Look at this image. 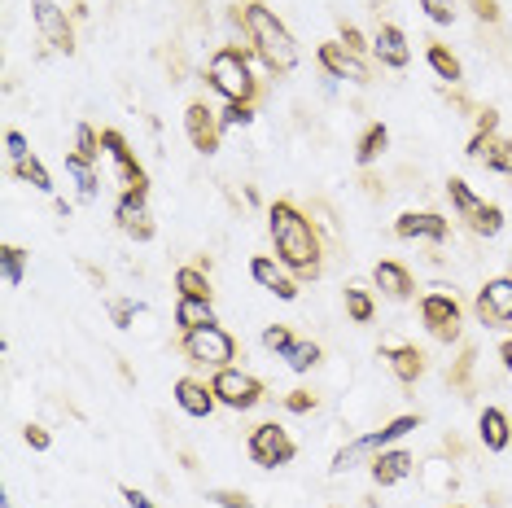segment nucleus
<instances>
[{
  "label": "nucleus",
  "instance_id": "37998d69",
  "mask_svg": "<svg viewBox=\"0 0 512 508\" xmlns=\"http://www.w3.org/2000/svg\"><path fill=\"white\" fill-rule=\"evenodd\" d=\"M469 9H473V14L482 18V22H495V18H499V5H495V0H469Z\"/></svg>",
  "mask_w": 512,
  "mask_h": 508
},
{
  "label": "nucleus",
  "instance_id": "cd10ccee",
  "mask_svg": "<svg viewBox=\"0 0 512 508\" xmlns=\"http://www.w3.org/2000/svg\"><path fill=\"white\" fill-rule=\"evenodd\" d=\"M346 316H351L355 325H368V320H372V294L359 281L346 285Z\"/></svg>",
  "mask_w": 512,
  "mask_h": 508
},
{
  "label": "nucleus",
  "instance_id": "9b49d317",
  "mask_svg": "<svg viewBox=\"0 0 512 508\" xmlns=\"http://www.w3.org/2000/svg\"><path fill=\"white\" fill-rule=\"evenodd\" d=\"M31 18H36L44 44H53L57 53H75V27L66 22V14L53 0H31Z\"/></svg>",
  "mask_w": 512,
  "mask_h": 508
},
{
  "label": "nucleus",
  "instance_id": "6e6552de",
  "mask_svg": "<svg viewBox=\"0 0 512 508\" xmlns=\"http://www.w3.org/2000/svg\"><path fill=\"white\" fill-rule=\"evenodd\" d=\"M294 456H298L294 438H289V430H281L276 421H263L259 430L250 434V460H254L259 469H281V465H289Z\"/></svg>",
  "mask_w": 512,
  "mask_h": 508
},
{
  "label": "nucleus",
  "instance_id": "f03ea898",
  "mask_svg": "<svg viewBox=\"0 0 512 508\" xmlns=\"http://www.w3.org/2000/svg\"><path fill=\"white\" fill-rule=\"evenodd\" d=\"M241 27L250 31L254 40V53L267 62V71L276 75H289L298 66V49H294V36L281 27V18L272 14L267 5H246L241 9Z\"/></svg>",
  "mask_w": 512,
  "mask_h": 508
},
{
  "label": "nucleus",
  "instance_id": "6ab92c4d",
  "mask_svg": "<svg viewBox=\"0 0 512 508\" xmlns=\"http://www.w3.org/2000/svg\"><path fill=\"white\" fill-rule=\"evenodd\" d=\"M407 473H412V456L399 452V447H386V452H377V460H372V482L377 487H394Z\"/></svg>",
  "mask_w": 512,
  "mask_h": 508
},
{
  "label": "nucleus",
  "instance_id": "9d476101",
  "mask_svg": "<svg viewBox=\"0 0 512 508\" xmlns=\"http://www.w3.org/2000/svg\"><path fill=\"white\" fill-rule=\"evenodd\" d=\"M114 224H119L127 237H136V241L154 237V219H149V189H127L123 198L114 202Z\"/></svg>",
  "mask_w": 512,
  "mask_h": 508
},
{
  "label": "nucleus",
  "instance_id": "b1692460",
  "mask_svg": "<svg viewBox=\"0 0 512 508\" xmlns=\"http://www.w3.org/2000/svg\"><path fill=\"white\" fill-rule=\"evenodd\" d=\"M425 62H429V71H434L438 79H447V84H456V79H460V57L451 53L447 44H434V40H429Z\"/></svg>",
  "mask_w": 512,
  "mask_h": 508
},
{
  "label": "nucleus",
  "instance_id": "4c0bfd02",
  "mask_svg": "<svg viewBox=\"0 0 512 508\" xmlns=\"http://www.w3.org/2000/svg\"><path fill=\"white\" fill-rule=\"evenodd\" d=\"M320 403L316 390H294V395H285V412H311Z\"/></svg>",
  "mask_w": 512,
  "mask_h": 508
},
{
  "label": "nucleus",
  "instance_id": "a18cd8bd",
  "mask_svg": "<svg viewBox=\"0 0 512 508\" xmlns=\"http://www.w3.org/2000/svg\"><path fill=\"white\" fill-rule=\"evenodd\" d=\"M254 119V106H228L224 110V123H250Z\"/></svg>",
  "mask_w": 512,
  "mask_h": 508
},
{
  "label": "nucleus",
  "instance_id": "bb28decb",
  "mask_svg": "<svg viewBox=\"0 0 512 508\" xmlns=\"http://www.w3.org/2000/svg\"><path fill=\"white\" fill-rule=\"evenodd\" d=\"M0 276H5V285L14 290V285H22V276H27V250L22 246H0Z\"/></svg>",
  "mask_w": 512,
  "mask_h": 508
},
{
  "label": "nucleus",
  "instance_id": "a878e982",
  "mask_svg": "<svg viewBox=\"0 0 512 508\" xmlns=\"http://www.w3.org/2000/svg\"><path fill=\"white\" fill-rule=\"evenodd\" d=\"M66 171H71V176H75L79 202H92V198H97V171H92L88 158H79L75 149H71V154H66Z\"/></svg>",
  "mask_w": 512,
  "mask_h": 508
},
{
  "label": "nucleus",
  "instance_id": "de8ad7c7",
  "mask_svg": "<svg viewBox=\"0 0 512 508\" xmlns=\"http://www.w3.org/2000/svg\"><path fill=\"white\" fill-rule=\"evenodd\" d=\"M447 508H464V504H447Z\"/></svg>",
  "mask_w": 512,
  "mask_h": 508
},
{
  "label": "nucleus",
  "instance_id": "aec40b11",
  "mask_svg": "<svg viewBox=\"0 0 512 508\" xmlns=\"http://www.w3.org/2000/svg\"><path fill=\"white\" fill-rule=\"evenodd\" d=\"M372 53H377L381 62L390 66V71H403L407 57H412V53H407V36H403L399 27H390V22L377 31V40H372Z\"/></svg>",
  "mask_w": 512,
  "mask_h": 508
},
{
  "label": "nucleus",
  "instance_id": "49530a36",
  "mask_svg": "<svg viewBox=\"0 0 512 508\" xmlns=\"http://www.w3.org/2000/svg\"><path fill=\"white\" fill-rule=\"evenodd\" d=\"M499 364H504V368H508V373H512V338H508L504 346H499Z\"/></svg>",
  "mask_w": 512,
  "mask_h": 508
},
{
  "label": "nucleus",
  "instance_id": "c9c22d12",
  "mask_svg": "<svg viewBox=\"0 0 512 508\" xmlns=\"http://www.w3.org/2000/svg\"><path fill=\"white\" fill-rule=\"evenodd\" d=\"M421 5L438 27H451V22H456V0H421Z\"/></svg>",
  "mask_w": 512,
  "mask_h": 508
},
{
  "label": "nucleus",
  "instance_id": "f704fd0d",
  "mask_svg": "<svg viewBox=\"0 0 512 508\" xmlns=\"http://www.w3.org/2000/svg\"><path fill=\"white\" fill-rule=\"evenodd\" d=\"M75 154H79V158H88V163H92V158L101 154V132H92L88 123H79V132H75Z\"/></svg>",
  "mask_w": 512,
  "mask_h": 508
},
{
  "label": "nucleus",
  "instance_id": "f257e3e1",
  "mask_svg": "<svg viewBox=\"0 0 512 508\" xmlns=\"http://www.w3.org/2000/svg\"><path fill=\"white\" fill-rule=\"evenodd\" d=\"M267 228H272V246H276V259L285 263L289 272L298 276H320V237L311 228V219L289 202H272L267 206Z\"/></svg>",
  "mask_w": 512,
  "mask_h": 508
},
{
  "label": "nucleus",
  "instance_id": "423d86ee",
  "mask_svg": "<svg viewBox=\"0 0 512 508\" xmlns=\"http://www.w3.org/2000/svg\"><path fill=\"white\" fill-rule=\"evenodd\" d=\"M184 355L202 368H228L237 360V342H232V333H224L219 325H206V329L184 333Z\"/></svg>",
  "mask_w": 512,
  "mask_h": 508
},
{
  "label": "nucleus",
  "instance_id": "a19ab883",
  "mask_svg": "<svg viewBox=\"0 0 512 508\" xmlns=\"http://www.w3.org/2000/svg\"><path fill=\"white\" fill-rule=\"evenodd\" d=\"M5 149L14 154V163H22V158H31V154H27V136H22V132H5Z\"/></svg>",
  "mask_w": 512,
  "mask_h": 508
},
{
  "label": "nucleus",
  "instance_id": "dca6fc26",
  "mask_svg": "<svg viewBox=\"0 0 512 508\" xmlns=\"http://www.w3.org/2000/svg\"><path fill=\"white\" fill-rule=\"evenodd\" d=\"M372 281H377V290L386 298H394V303H407V298L416 294L412 272H407L403 263H394V259H381L377 268H372Z\"/></svg>",
  "mask_w": 512,
  "mask_h": 508
},
{
  "label": "nucleus",
  "instance_id": "e433bc0d",
  "mask_svg": "<svg viewBox=\"0 0 512 508\" xmlns=\"http://www.w3.org/2000/svg\"><path fill=\"white\" fill-rule=\"evenodd\" d=\"M211 504H219V508H254V500L250 495H241V491H228V487H215L211 495H206Z\"/></svg>",
  "mask_w": 512,
  "mask_h": 508
},
{
  "label": "nucleus",
  "instance_id": "c756f323",
  "mask_svg": "<svg viewBox=\"0 0 512 508\" xmlns=\"http://www.w3.org/2000/svg\"><path fill=\"white\" fill-rule=\"evenodd\" d=\"M14 176H18L22 184H31V189H44V193L53 189V180H49V167H44V163H36V158H22V163H14Z\"/></svg>",
  "mask_w": 512,
  "mask_h": 508
},
{
  "label": "nucleus",
  "instance_id": "ea45409f",
  "mask_svg": "<svg viewBox=\"0 0 512 508\" xmlns=\"http://www.w3.org/2000/svg\"><path fill=\"white\" fill-rule=\"evenodd\" d=\"M22 438H27V447H36V452H49V443H53V434L40 430V425H22Z\"/></svg>",
  "mask_w": 512,
  "mask_h": 508
},
{
  "label": "nucleus",
  "instance_id": "a211bd4d",
  "mask_svg": "<svg viewBox=\"0 0 512 508\" xmlns=\"http://www.w3.org/2000/svg\"><path fill=\"white\" fill-rule=\"evenodd\" d=\"M176 403H180L184 412H189V417L202 421V417H211V412H215L219 399H215L211 386H202V381H193V377H180V381H176Z\"/></svg>",
  "mask_w": 512,
  "mask_h": 508
},
{
  "label": "nucleus",
  "instance_id": "393cba45",
  "mask_svg": "<svg viewBox=\"0 0 512 508\" xmlns=\"http://www.w3.org/2000/svg\"><path fill=\"white\" fill-rule=\"evenodd\" d=\"M386 145H390V132H386V123H372V127H364V136H359V145H355V158H359V163H377V158L386 154Z\"/></svg>",
  "mask_w": 512,
  "mask_h": 508
},
{
  "label": "nucleus",
  "instance_id": "412c9836",
  "mask_svg": "<svg viewBox=\"0 0 512 508\" xmlns=\"http://www.w3.org/2000/svg\"><path fill=\"white\" fill-rule=\"evenodd\" d=\"M477 430H482V443L491 447V452H504L512 443V421H508L504 408H486L482 421H477Z\"/></svg>",
  "mask_w": 512,
  "mask_h": 508
},
{
  "label": "nucleus",
  "instance_id": "4468645a",
  "mask_svg": "<svg viewBox=\"0 0 512 508\" xmlns=\"http://www.w3.org/2000/svg\"><path fill=\"white\" fill-rule=\"evenodd\" d=\"M250 276H254V281H259L272 298H281V303H294V298H298L294 276L281 272V263L267 259V254H254V259H250Z\"/></svg>",
  "mask_w": 512,
  "mask_h": 508
},
{
  "label": "nucleus",
  "instance_id": "ddd939ff",
  "mask_svg": "<svg viewBox=\"0 0 512 508\" xmlns=\"http://www.w3.org/2000/svg\"><path fill=\"white\" fill-rule=\"evenodd\" d=\"M184 132H189V141H193L197 154H215L219 141H224V119L211 114V106L193 101L189 114H184Z\"/></svg>",
  "mask_w": 512,
  "mask_h": 508
},
{
  "label": "nucleus",
  "instance_id": "f3484780",
  "mask_svg": "<svg viewBox=\"0 0 512 508\" xmlns=\"http://www.w3.org/2000/svg\"><path fill=\"white\" fill-rule=\"evenodd\" d=\"M394 233H399L403 241H416V237L442 241V237H447V219L434 215V211H407V215L394 219Z\"/></svg>",
  "mask_w": 512,
  "mask_h": 508
},
{
  "label": "nucleus",
  "instance_id": "f8f14e48",
  "mask_svg": "<svg viewBox=\"0 0 512 508\" xmlns=\"http://www.w3.org/2000/svg\"><path fill=\"white\" fill-rule=\"evenodd\" d=\"M421 320H425V329L434 333L438 342H456L460 338V307H456V298H447V294L421 298Z\"/></svg>",
  "mask_w": 512,
  "mask_h": 508
},
{
  "label": "nucleus",
  "instance_id": "72a5a7b5",
  "mask_svg": "<svg viewBox=\"0 0 512 508\" xmlns=\"http://www.w3.org/2000/svg\"><path fill=\"white\" fill-rule=\"evenodd\" d=\"M491 132H495V114L482 110V123H477V132H473V141H469V154L473 158H482L486 149H491Z\"/></svg>",
  "mask_w": 512,
  "mask_h": 508
},
{
  "label": "nucleus",
  "instance_id": "7ed1b4c3",
  "mask_svg": "<svg viewBox=\"0 0 512 508\" xmlns=\"http://www.w3.org/2000/svg\"><path fill=\"white\" fill-rule=\"evenodd\" d=\"M206 84H211L219 92V101H228V106H254V97H259L241 49H219L211 57V66H206Z\"/></svg>",
  "mask_w": 512,
  "mask_h": 508
},
{
  "label": "nucleus",
  "instance_id": "473e14b6",
  "mask_svg": "<svg viewBox=\"0 0 512 508\" xmlns=\"http://www.w3.org/2000/svg\"><path fill=\"white\" fill-rule=\"evenodd\" d=\"M486 167L491 171H504V176H512V141H491V149H486Z\"/></svg>",
  "mask_w": 512,
  "mask_h": 508
},
{
  "label": "nucleus",
  "instance_id": "0eeeda50",
  "mask_svg": "<svg viewBox=\"0 0 512 508\" xmlns=\"http://www.w3.org/2000/svg\"><path fill=\"white\" fill-rule=\"evenodd\" d=\"M211 390H215V399L224 403V408H232V412H250L254 403L263 399V381L250 377V373H241V368H232V364L215 368Z\"/></svg>",
  "mask_w": 512,
  "mask_h": 508
},
{
  "label": "nucleus",
  "instance_id": "2f4dec72",
  "mask_svg": "<svg viewBox=\"0 0 512 508\" xmlns=\"http://www.w3.org/2000/svg\"><path fill=\"white\" fill-rule=\"evenodd\" d=\"M263 346H267V351L289 355V351L298 346V338H294V329H289V325H267V329H263Z\"/></svg>",
  "mask_w": 512,
  "mask_h": 508
},
{
  "label": "nucleus",
  "instance_id": "2eb2a0df",
  "mask_svg": "<svg viewBox=\"0 0 512 508\" xmlns=\"http://www.w3.org/2000/svg\"><path fill=\"white\" fill-rule=\"evenodd\" d=\"M316 62H320L329 75H337V79H351V84H364V79H368L364 62H359V53H351L346 44H320V49H316Z\"/></svg>",
  "mask_w": 512,
  "mask_h": 508
},
{
  "label": "nucleus",
  "instance_id": "5701e85b",
  "mask_svg": "<svg viewBox=\"0 0 512 508\" xmlns=\"http://www.w3.org/2000/svg\"><path fill=\"white\" fill-rule=\"evenodd\" d=\"M386 360H390L394 377H399L403 386H412V381H421V373H425V355L416 351V346H394V351H386Z\"/></svg>",
  "mask_w": 512,
  "mask_h": 508
},
{
  "label": "nucleus",
  "instance_id": "79ce46f5",
  "mask_svg": "<svg viewBox=\"0 0 512 508\" xmlns=\"http://www.w3.org/2000/svg\"><path fill=\"white\" fill-rule=\"evenodd\" d=\"M342 44H346V49H351V53H364V49H368V40L359 36V31L351 27V22H342Z\"/></svg>",
  "mask_w": 512,
  "mask_h": 508
},
{
  "label": "nucleus",
  "instance_id": "4be33fe9",
  "mask_svg": "<svg viewBox=\"0 0 512 508\" xmlns=\"http://www.w3.org/2000/svg\"><path fill=\"white\" fill-rule=\"evenodd\" d=\"M176 325H180V333H193V329L215 325L211 298H180V303H176Z\"/></svg>",
  "mask_w": 512,
  "mask_h": 508
},
{
  "label": "nucleus",
  "instance_id": "20e7f679",
  "mask_svg": "<svg viewBox=\"0 0 512 508\" xmlns=\"http://www.w3.org/2000/svg\"><path fill=\"white\" fill-rule=\"evenodd\" d=\"M412 430H421V417H394L390 425H381L377 434H364V438H355V443H346L342 452L333 456V473H346V469H355V460L359 456H368V452H386V447H394L403 434H412Z\"/></svg>",
  "mask_w": 512,
  "mask_h": 508
},
{
  "label": "nucleus",
  "instance_id": "c85d7f7f",
  "mask_svg": "<svg viewBox=\"0 0 512 508\" xmlns=\"http://www.w3.org/2000/svg\"><path fill=\"white\" fill-rule=\"evenodd\" d=\"M176 290H180V298H211V281H206L202 268H180Z\"/></svg>",
  "mask_w": 512,
  "mask_h": 508
},
{
  "label": "nucleus",
  "instance_id": "1a4fd4ad",
  "mask_svg": "<svg viewBox=\"0 0 512 508\" xmlns=\"http://www.w3.org/2000/svg\"><path fill=\"white\" fill-rule=\"evenodd\" d=\"M477 320H482L486 329H499V325H512V276H495V281H486L482 290H477Z\"/></svg>",
  "mask_w": 512,
  "mask_h": 508
},
{
  "label": "nucleus",
  "instance_id": "58836bf2",
  "mask_svg": "<svg viewBox=\"0 0 512 508\" xmlns=\"http://www.w3.org/2000/svg\"><path fill=\"white\" fill-rule=\"evenodd\" d=\"M141 311V303H127V298H119V303H110V316L119 329H132V316Z\"/></svg>",
  "mask_w": 512,
  "mask_h": 508
},
{
  "label": "nucleus",
  "instance_id": "7c9ffc66",
  "mask_svg": "<svg viewBox=\"0 0 512 508\" xmlns=\"http://www.w3.org/2000/svg\"><path fill=\"white\" fill-rule=\"evenodd\" d=\"M285 360H289V368H294V373H311V368L320 364V346H316V342H298L294 351L285 355Z\"/></svg>",
  "mask_w": 512,
  "mask_h": 508
},
{
  "label": "nucleus",
  "instance_id": "c03bdc74",
  "mask_svg": "<svg viewBox=\"0 0 512 508\" xmlns=\"http://www.w3.org/2000/svg\"><path fill=\"white\" fill-rule=\"evenodd\" d=\"M119 495H123V500H127V508H158V504H154V500H149V495H145V491H136V487H123Z\"/></svg>",
  "mask_w": 512,
  "mask_h": 508
},
{
  "label": "nucleus",
  "instance_id": "39448f33",
  "mask_svg": "<svg viewBox=\"0 0 512 508\" xmlns=\"http://www.w3.org/2000/svg\"><path fill=\"white\" fill-rule=\"evenodd\" d=\"M447 193H451V206L464 215V224H469L477 237H499V228H504V211H499V206L477 202V193L460 176L447 180Z\"/></svg>",
  "mask_w": 512,
  "mask_h": 508
}]
</instances>
